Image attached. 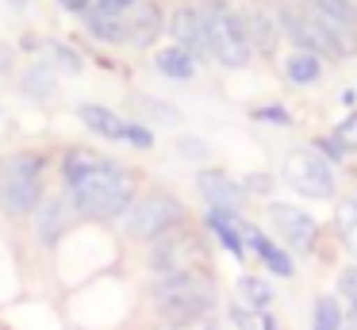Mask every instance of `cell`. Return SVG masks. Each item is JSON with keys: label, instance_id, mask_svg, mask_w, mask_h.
<instances>
[{"label": "cell", "instance_id": "1", "mask_svg": "<svg viewBox=\"0 0 357 330\" xmlns=\"http://www.w3.org/2000/svg\"><path fill=\"white\" fill-rule=\"evenodd\" d=\"M70 200L77 211L93 215V219H116V215L131 211L135 204V177L112 158L96 153L89 173H81L70 184Z\"/></svg>", "mask_w": 357, "mask_h": 330}, {"label": "cell", "instance_id": "2", "mask_svg": "<svg viewBox=\"0 0 357 330\" xmlns=\"http://www.w3.org/2000/svg\"><path fill=\"white\" fill-rule=\"evenodd\" d=\"M154 311L162 315L165 322H185V319H196V315H211L215 311V280H211L204 269L158 276Z\"/></svg>", "mask_w": 357, "mask_h": 330}, {"label": "cell", "instance_id": "3", "mask_svg": "<svg viewBox=\"0 0 357 330\" xmlns=\"http://www.w3.org/2000/svg\"><path fill=\"white\" fill-rule=\"evenodd\" d=\"M200 15H204V31H208V58H215L219 66H227V69L246 66L250 54H254L250 35H246V20H242L227 0H208V4H200Z\"/></svg>", "mask_w": 357, "mask_h": 330}, {"label": "cell", "instance_id": "4", "mask_svg": "<svg viewBox=\"0 0 357 330\" xmlns=\"http://www.w3.org/2000/svg\"><path fill=\"white\" fill-rule=\"evenodd\" d=\"M280 23H284L288 38L300 46L303 54H331V58H346L354 50V35L331 23L326 15L311 12L307 4H284L280 8Z\"/></svg>", "mask_w": 357, "mask_h": 330}, {"label": "cell", "instance_id": "5", "mask_svg": "<svg viewBox=\"0 0 357 330\" xmlns=\"http://www.w3.org/2000/svg\"><path fill=\"white\" fill-rule=\"evenodd\" d=\"M39 192H43V158L39 153H16L4 169V181H0V207L20 219V215L39 207Z\"/></svg>", "mask_w": 357, "mask_h": 330}, {"label": "cell", "instance_id": "6", "mask_svg": "<svg viewBox=\"0 0 357 330\" xmlns=\"http://www.w3.org/2000/svg\"><path fill=\"white\" fill-rule=\"evenodd\" d=\"M204 265V246L192 230L173 227L165 234H158L150 242V269L158 276H173V273H192Z\"/></svg>", "mask_w": 357, "mask_h": 330}, {"label": "cell", "instance_id": "7", "mask_svg": "<svg viewBox=\"0 0 357 330\" xmlns=\"http://www.w3.org/2000/svg\"><path fill=\"white\" fill-rule=\"evenodd\" d=\"M185 223V207L177 204V200L169 196V192H150L146 200H139V204H131V211H127L123 227L131 238H142V242H154L158 234H165V230L181 227Z\"/></svg>", "mask_w": 357, "mask_h": 330}, {"label": "cell", "instance_id": "8", "mask_svg": "<svg viewBox=\"0 0 357 330\" xmlns=\"http://www.w3.org/2000/svg\"><path fill=\"white\" fill-rule=\"evenodd\" d=\"M284 181L292 184L300 196H311V200H326V196L334 192V173H331V165H326L319 153H311V150L288 153V161H284Z\"/></svg>", "mask_w": 357, "mask_h": 330}, {"label": "cell", "instance_id": "9", "mask_svg": "<svg viewBox=\"0 0 357 330\" xmlns=\"http://www.w3.org/2000/svg\"><path fill=\"white\" fill-rule=\"evenodd\" d=\"M265 211H269L277 234L284 238L292 250H311V246H315V238H319L315 215H307L303 207H292V204H269Z\"/></svg>", "mask_w": 357, "mask_h": 330}, {"label": "cell", "instance_id": "10", "mask_svg": "<svg viewBox=\"0 0 357 330\" xmlns=\"http://www.w3.org/2000/svg\"><path fill=\"white\" fill-rule=\"evenodd\" d=\"M169 31H173V38H177L181 50H188L192 58H208V31H204V15H200L196 4L177 8Z\"/></svg>", "mask_w": 357, "mask_h": 330}, {"label": "cell", "instance_id": "11", "mask_svg": "<svg viewBox=\"0 0 357 330\" xmlns=\"http://www.w3.org/2000/svg\"><path fill=\"white\" fill-rule=\"evenodd\" d=\"M196 188H200V196L208 200L215 211H234V215H238L242 196H246L242 184H234L227 173H215V169H204V173L196 177Z\"/></svg>", "mask_w": 357, "mask_h": 330}, {"label": "cell", "instance_id": "12", "mask_svg": "<svg viewBox=\"0 0 357 330\" xmlns=\"http://www.w3.org/2000/svg\"><path fill=\"white\" fill-rule=\"evenodd\" d=\"M123 27L131 46H150L162 35V8L150 4V0H135V8L123 15Z\"/></svg>", "mask_w": 357, "mask_h": 330}, {"label": "cell", "instance_id": "13", "mask_svg": "<svg viewBox=\"0 0 357 330\" xmlns=\"http://www.w3.org/2000/svg\"><path fill=\"white\" fill-rule=\"evenodd\" d=\"M238 223H242V219H238L234 211H215V207L208 211V227L215 230V238L223 242V250L234 253V257H246V242H242Z\"/></svg>", "mask_w": 357, "mask_h": 330}, {"label": "cell", "instance_id": "14", "mask_svg": "<svg viewBox=\"0 0 357 330\" xmlns=\"http://www.w3.org/2000/svg\"><path fill=\"white\" fill-rule=\"evenodd\" d=\"M77 115H81V123H85L89 130H96V135H104V138H123L127 119H119V115L108 112V107H100V104H81Z\"/></svg>", "mask_w": 357, "mask_h": 330}, {"label": "cell", "instance_id": "15", "mask_svg": "<svg viewBox=\"0 0 357 330\" xmlns=\"http://www.w3.org/2000/svg\"><path fill=\"white\" fill-rule=\"evenodd\" d=\"M303 4H307L311 12L326 15L331 23H338V27L349 31V35L357 31V4L354 0H303Z\"/></svg>", "mask_w": 357, "mask_h": 330}, {"label": "cell", "instance_id": "16", "mask_svg": "<svg viewBox=\"0 0 357 330\" xmlns=\"http://www.w3.org/2000/svg\"><path fill=\"white\" fill-rule=\"evenodd\" d=\"M246 35H250V46L261 54H269L277 46V23H273L269 12H250L246 15Z\"/></svg>", "mask_w": 357, "mask_h": 330}, {"label": "cell", "instance_id": "17", "mask_svg": "<svg viewBox=\"0 0 357 330\" xmlns=\"http://www.w3.org/2000/svg\"><path fill=\"white\" fill-rule=\"evenodd\" d=\"M35 219H39V238L47 246H54V238L62 234V227H66V204L62 200H47L43 207H35Z\"/></svg>", "mask_w": 357, "mask_h": 330}, {"label": "cell", "instance_id": "18", "mask_svg": "<svg viewBox=\"0 0 357 330\" xmlns=\"http://www.w3.org/2000/svg\"><path fill=\"white\" fill-rule=\"evenodd\" d=\"M158 69H162L165 77H173V81H188V77L196 73V58L188 50H181V46H169V50H158Z\"/></svg>", "mask_w": 357, "mask_h": 330}, {"label": "cell", "instance_id": "19", "mask_svg": "<svg viewBox=\"0 0 357 330\" xmlns=\"http://www.w3.org/2000/svg\"><path fill=\"white\" fill-rule=\"evenodd\" d=\"M238 303H246L250 311H265L273 303V288L257 276H242L238 280Z\"/></svg>", "mask_w": 357, "mask_h": 330}, {"label": "cell", "instance_id": "20", "mask_svg": "<svg viewBox=\"0 0 357 330\" xmlns=\"http://www.w3.org/2000/svg\"><path fill=\"white\" fill-rule=\"evenodd\" d=\"M319 69H323V66H319L315 54H303L300 50V54L288 58V81H292V84H311L319 77Z\"/></svg>", "mask_w": 357, "mask_h": 330}, {"label": "cell", "instance_id": "21", "mask_svg": "<svg viewBox=\"0 0 357 330\" xmlns=\"http://www.w3.org/2000/svg\"><path fill=\"white\" fill-rule=\"evenodd\" d=\"M139 107L146 112L150 123H158V127H177L181 123V112L173 104H165V100H154V96H139Z\"/></svg>", "mask_w": 357, "mask_h": 330}, {"label": "cell", "instance_id": "22", "mask_svg": "<svg viewBox=\"0 0 357 330\" xmlns=\"http://www.w3.org/2000/svg\"><path fill=\"white\" fill-rule=\"evenodd\" d=\"M346 315H342L338 299L334 296H319L315 299V330H342Z\"/></svg>", "mask_w": 357, "mask_h": 330}, {"label": "cell", "instance_id": "23", "mask_svg": "<svg viewBox=\"0 0 357 330\" xmlns=\"http://www.w3.org/2000/svg\"><path fill=\"white\" fill-rule=\"evenodd\" d=\"M89 31H93L100 43H127L123 20H108V15H93V12H89Z\"/></svg>", "mask_w": 357, "mask_h": 330}, {"label": "cell", "instance_id": "24", "mask_svg": "<svg viewBox=\"0 0 357 330\" xmlns=\"http://www.w3.org/2000/svg\"><path fill=\"white\" fill-rule=\"evenodd\" d=\"M50 84H54V73H50V66H31L24 77V89L31 92V96H50Z\"/></svg>", "mask_w": 357, "mask_h": 330}, {"label": "cell", "instance_id": "25", "mask_svg": "<svg viewBox=\"0 0 357 330\" xmlns=\"http://www.w3.org/2000/svg\"><path fill=\"white\" fill-rule=\"evenodd\" d=\"M338 223H342V234H346V250L357 257V204H342Z\"/></svg>", "mask_w": 357, "mask_h": 330}, {"label": "cell", "instance_id": "26", "mask_svg": "<svg viewBox=\"0 0 357 330\" xmlns=\"http://www.w3.org/2000/svg\"><path fill=\"white\" fill-rule=\"evenodd\" d=\"M334 142L342 146V150H357V112L354 115H346V119L338 123V127H334Z\"/></svg>", "mask_w": 357, "mask_h": 330}, {"label": "cell", "instance_id": "27", "mask_svg": "<svg viewBox=\"0 0 357 330\" xmlns=\"http://www.w3.org/2000/svg\"><path fill=\"white\" fill-rule=\"evenodd\" d=\"M131 8H135V0H93L89 12H93V15H108V20H123Z\"/></svg>", "mask_w": 357, "mask_h": 330}, {"label": "cell", "instance_id": "28", "mask_svg": "<svg viewBox=\"0 0 357 330\" xmlns=\"http://www.w3.org/2000/svg\"><path fill=\"white\" fill-rule=\"evenodd\" d=\"M162 330H219V322H215V311H211V315H196V319H185V322H165Z\"/></svg>", "mask_w": 357, "mask_h": 330}, {"label": "cell", "instance_id": "29", "mask_svg": "<svg viewBox=\"0 0 357 330\" xmlns=\"http://www.w3.org/2000/svg\"><path fill=\"white\" fill-rule=\"evenodd\" d=\"M261 261H265V265H269V269H273V273H277V276H292V273H296V269H292V257H288L284 250H277V246H273V250L265 253Z\"/></svg>", "mask_w": 357, "mask_h": 330}, {"label": "cell", "instance_id": "30", "mask_svg": "<svg viewBox=\"0 0 357 330\" xmlns=\"http://www.w3.org/2000/svg\"><path fill=\"white\" fill-rule=\"evenodd\" d=\"M254 119H261V123H277V127H288V123H292V115H288L280 104H265V107H257V112H254Z\"/></svg>", "mask_w": 357, "mask_h": 330}, {"label": "cell", "instance_id": "31", "mask_svg": "<svg viewBox=\"0 0 357 330\" xmlns=\"http://www.w3.org/2000/svg\"><path fill=\"white\" fill-rule=\"evenodd\" d=\"M231 322H234L238 330H257V327H261V319H257V315L250 311L246 303H234V307H231Z\"/></svg>", "mask_w": 357, "mask_h": 330}, {"label": "cell", "instance_id": "32", "mask_svg": "<svg viewBox=\"0 0 357 330\" xmlns=\"http://www.w3.org/2000/svg\"><path fill=\"white\" fill-rule=\"evenodd\" d=\"M338 292H342V299L357 303V265H354V269H346V273L338 276Z\"/></svg>", "mask_w": 357, "mask_h": 330}, {"label": "cell", "instance_id": "33", "mask_svg": "<svg viewBox=\"0 0 357 330\" xmlns=\"http://www.w3.org/2000/svg\"><path fill=\"white\" fill-rule=\"evenodd\" d=\"M123 142H135V146H150L154 138H150L146 127H139V123H127L123 127Z\"/></svg>", "mask_w": 357, "mask_h": 330}, {"label": "cell", "instance_id": "34", "mask_svg": "<svg viewBox=\"0 0 357 330\" xmlns=\"http://www.w3.org/2000/svg\"><path fill=\"white\" fill-rule=\"evenodd\" d=\"M181 153L185 158H204V142L200 138H181Z\"/></svg>", "mask_w": 357, "mask_h": 330}, {"label": "cell", "instance_id": "35", "mask_svg": "<svg viewBox=\"0 0 357 330\" xmlns=\"http://www.w3.org/2000/svg\"><path fill=\"white\" fill-rule=\"evenodd\" d=\"M315 146H319V150H323V153H326V158H334V161H342V153H346V150H342V146H338V142H334V138H319V142H315Z\"/></svg>", "mask_w": 357, "mask_h": 330}, {"label": "cell", "instance_id": "36", "mask_svg": "<svg viewBox=\"0 0 357 330\" xmlns=\"http://www.w3.org/2000/svg\"><path fill=\"white\" fill-rule=\"evenodd\" d=\"M242 188H250V192H269V177H265V173H254V177H246V181H242Z\"/></svg>", "mask_w": 357, "mask_h": 330}, {"label": "cell", "instance_id": "37", "mask_svg": "<svg viewBox=\"0 0 357 330\" xmlns=\"http://www.w3.org/2000/svg\"><path fill=\"white\" fill-rule=\"evenodd\" d=\"M54 58H58V61H62V66H66V69H73V73H77V69H81V61H77V58H73V50H66V46H54Z\"/></svg>", "mask_w": 357, "mask_h": 330}, {"label": "cell", "instance_id": "38", "mask_svg": "<svg viewBox=\"0 0 357 330\" xmlns=\"http://www.w3.org/2000/svg\"><path fill=\"white\" fill-rule=\"evenodd\" d=\"M62 8H70V12H89L93 0H62Z\"/></svg>", "mask_w": 357, "mask_h": 330}, {"label": "cell", "instance_id": "39", "mask_svg": "<svg viewBox=\"0 0 357 330\" xmlns=\"http://www.w3.org/2000/svg\"><path fill=\"white\" fill-rule=\"evenodd\" d=\"M261 330H280V327H277V319H273V315H261Z\"/></svg>", "mask_w": 357, "mask_h": 330}]
</instances>
